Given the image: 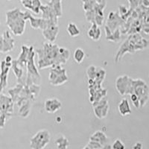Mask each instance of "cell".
<instances>
[{
    "mask_svg": "<svg viewBox=\"0 0 149 149\" xmlns=\"http://www.w3.org/2000/svg\"><path fill=\"white\" fill-rule=\"evenodd\" d=\"M54 144L57 146L58 149H67L70 146V142L63 135H59L56 138Z\"/></svg>",
    "mask_w": 149,
    "mask_h": 149,
    "instance_id": "cell-14",
    "label": "cell"
},
{
    "mask_svg": "<svg viewBox=\"0 0 149 149\" xmlns=\"http://www.w3.org/2000/svg\"><path fill=\"white\" fill-rule=\"evenodd\" d=\"M93 110L95 116L98 119H104L105 117H107L109 112V102L107 98H103L100 101L93 104Z\"/></svg>",
    "mask_w": 149,
    "mask_h": 149,
    "instance_id": "cell-8",
    "label": "cell"
},
{
    "mask_svg": "<svg viewBox=\"0 0 149 149\" xmlns=\"http://www.w3.org/2000/svg\"><path fill=\"white\" fill-rule=\"evenodd\" d=\"M5 62H6V63H10V62H11V61H12L11 57H10V55L7 56V57H6V58H5Z\"/></svg>",
    "mask_w": 149,
    "mask_h": 149,
    "instance_id": "cell-23",
    "label": "cell"
},
{
    "mask_svg": "<svg viewBox=\"0 0 149 149\" xmlns=\"http://www.w3.org/2000/svg\"><path fill=\"white\" fill-rule=\"evenodd\" d=\"M132 149H142V143L140 142H136L135 144L133 146Z\"/></svg>",
    "mask_w": 149,
    "mask_h": 149,
    "instance_id": "cell-22",
    "label": "cell"
},
{
    "mask_svg": "<svg viewBox=\"0 0 149 149\" xmlns=\"http://www.w3.org/2000/svg\"><path fill=\"white\" fill-rule=\"evenodd\" d=\"M42 36L48 42H53L56 40L59 33V27L58 24L52 22L46 29L42 30Z\"/></svg>",
    "mask_w": 149,
    "mask_h": 149,
    "instance_id": "cell-9",
    "label": "cell"
},
{
    "mask_svg": "<svg viewBox=\"0 0 149 149\" xmlns=\"http://www.w3.org/2000/svg\"><path fill=\"white\" fill-rule=\"evenodd\" d=\"M41 8V3L40 0H32V4H31V10L34 13L38 14L40 13Z\"/></svg>",
    "mask_w": 149,
    "mask_h": 149,
    "instance_id": "cell-18",
    "label": "cell"
},
{
    "mask_svg": "<svg viewBox=\"0 0 149 149\" xmlns=\"http://www.w3.org/2000/svg\"><path fill=\"white\" fill-rule=\"evenodd\" d=\"M83 149H90V148L88 147V146H85V147H84V148H83Z\"/></svg>",
    "mask_w": 149,
    "mask_h": 149,
    "instance_id": "cell-25",
    "label": "cell"
},
{
    "mask_svg": "<svg viewBox=\"0 0 149 149\" xmlns=\"http://www.w3.org/2000/svg\"><path fill=\"white\" fill-rule=\"evenodd\" d=\"M49 83L53 86H61L68 81L66 70L61 67V65L52 66L49 71Z\"/></svg>",
    "mask_w": 149,
    "mask_h": 149,
    "instance_id": "cell-4",
    "label": "cell"
},
{
    "mask_svg": "<svg viewBox=\"0 0 149 149\" xmlns=\"http://www.w3.org/2000/svg\"><path fill=\"white\" fill-rule=\"evenodd\" d=\"M112 148L113 149H125V146L122 142V140L117 139L113 142L112 145Z\"/></svg>",
    "mask_w": 149,
    "mask_h": 149,
    "instance_id": "cell-19",
    "label": "cell"
},
{
    "mask_svg": "<svg viewBox=\"0 0 149 149\" xmlns=\"http://www.w3.org/2000/svg\"><path fill=\"white\" fill-rule=\"evenodd\" d=\"M62 107V102L57 98H48L44 102V109L49 113H54Z\"/></svg>",
    "mask_w": 149,
    "mask_h": 149,
    "instance_id": "cell-10",
    "label": "cell"
},
{
    "mask_svg": "<svg viewBox=\"0 0 149 149\" xmlns=\"http://www.w3.org/2000/svg\"><path fill=\"white\" fill-rule=\"evenodd\" d=\"M85 56H86V54H85L84 51L81 48H77L74 52V54H73V58H74V61L76 62L77 63L80 64L83 62V61L84 60Z\"/></svg>",
    "mask_w": 149,
    "mask_h": 149,
    "instance_id": "cell-15",
    "label": "cell"
},
{
    "mask_svg": "<svg viewBox=\"0 0 149 149\" xmlns=\"http://www.w3.org/2000/svg\"><path fill=\"white\" fill-rule=\"evenodd\" d=\"M87 35L93 40H99L102 36V31H101L99 26H98L95 22H93L92 26L87 31Z\"/></svg>",
    "mask_w": 149,
    "mask_h": 149,
    "instance_id": "cell-12",
    "label": "cell"
},
{
    "mask_svg": "<svg viewBox=\"0 0 149 149\" xmlns=\"http://www.w3.org/2000/svg\"><path fill=\"white\" fill-rule=\"evenodd\" d=\"M87 146H88L90 149H101L103 147V146H102V144H100V143L92 140H90V142H89L88 144H87Z\"/></svg>",
    "mask_w": 149,
    "mask_h": 149,
    "instance_id": "cell-21",
    "label": "cell"
},
{
    "mask_svg": "<svg viewBox=\"0 0 149 149\" xmlns=\"http://www.w3.org/2000/svg\"><path fill=\"white\" fill-rule=\"evenodd\" d=\"M97 70L98 68L95 67V66L91 65L86 69V75L88 78V81H94L96 78V74H97Z\"/></svg>",
    "mask_w": 149,
    "mask_h": 149,
    "instance_id": "cell-17",
    "label": "cell"
},
{
    "mask_svg": "<svg viewBox=\"0 0 149 149\" xmlns=\"http://www.w3.org/2000/svg\"><path fill=\"white\" fill-rule=\"evenodd\" d=\"M130 100L132 102L133 104H134V107L136 108H139L140 107V102H139V98L136 95L135 93H132V94H130Z\"/></svg>",
    "mask_w": 149,
    "mask_h": 149,
    "instance_id": "cell-20",
    "label": "cell"
},
{
    "mask_svg": "<svg viewBox=\"0 0 149 149\" xmlns=\"http://www.w3.org/2000/svg\"><path fill=\"white\" fill-rule=\"evenodd\" d=\"M90 140L95 141V142H98V143H100L104 146V145L108 144L109 138L107 137V136L103 131L97 130L94 134L90 136Z\"/></svg>",
    "mask_w": 149,
    "mask_h": 149,
    "instance_id": "cell-11",
    "label": "cell"
},
{
    "mask_svg": "<svg viewBox=\"0 0 149 149\" xmlns=\"http://www.w3.org/2000/svg\"><path fill=\"white\" fill-rule=\"evenodd\" d=\"M101 149H113V148H112V146H110V145L109 144H106L104 145V146Z\"/></svg>",
    "mask_w": 149,
    "mask_h": 149,
    "instance_id": "cell-24",
    "label": "cell"
},
{
    "mask_svg": "<svg viewBox=\"0 0 149 149\" xmlns=\"http://www.w3.org/2000/svg\"><path fill=\"white\" fill-rule=\"evenodd\" d=\"M51 135L46 129L39 130L30 139L31 149H43L50 142Z\"/></svg>",
    "mask_w": 149,
    "mask_h": 149,
    "instance_id": "cell-6",
    "label": "cell"
},
{
    "mask_svg": "<svg viewBox=\"0 0 149 149\" xmlns=\"http://www.w3.org/2000/svg\"><path fill=\"white\" fill-rule=\"evenodd\" d=\"M35 52L38 55L37 66L40 70L65 64L70 57L69 49L59 47L58 45L48 41L43 43L42 48L37 49Z\"/></svg>",
    "mask_w": 149,
    "mask_h": 149,
    "instance_id": "cell-1",
    "label": "cell"
},
{
    "mask_svg": "<svg viewBox=\"0 0 149 149\" xmlns=\"http://www.w3.org/2000/svg\"><path fill=\"white\" fill-rule=\"evenodd\" d=\"M66 31H67L69 35L72 37H78L80 34V32H81L78 26L74 23H73V22H70V23L68 24Z\"/></svg>",
    "mask_w": 149,
    "mask_h": 149,
    "instance_id": "cell-16",
    "label": "cell"
},
{
    "mask_svg": "<svg viewBox=\"0 0 149 149\" xmlns=\"http://www.w3.org/2000/svg\"><path fill=\"white\" fill-rule=\"evenodd\" d=\"M34 47L31 46L29 51V58H28L27 66H28V79L27 84L31 82V84L34 83L36 84H39L40 81V75L37 70V67L34 63Z\"/></svg>",
    "mask_w": 149,
    "mask_h": 149,
    "instance_id": "cell-3",
    "label": "cell"
},
{
    "mask_svg": "<svg viewBox=\"0 0 149 149\" xmlns=\"http://www.w3.org/2000/svg\"><path fill=\"white\" fill-rule=\"evenodd\" d=\"M133 78L124 74L119 76L116 80V89L119 95H130L134 93V84H133Z\"/></svg>",
    "mask_w": 149,
    "mask_h": 149,
    "instance_id": "cell-7",
    "label": "cell"
},
{
    "mask_svg": "<svg viewBox=\"0 0 149 149\" xmlns=\"http://www.w3.org/2000/svg\"><path fill=\"white\" fill-rule=\"evenodd\" d=\"M134 93L137 95L140 102V107H144L149 98V87L142 79H134Z\"/></svg>",
    "mask_w": 149,
    "mask_h": 149,
    "instance_id": "cell-5",
    "label": "cell"
},
{
    "mask_svg": "<svg viewBox=\"0 0 149 149\" xmlns=\"http://www.w3.org/2000/svg\"><path fill=\"white\" fill-rule=\"evenodd\" d=\"M7 13V24L15 35H22L26 27L25 13H22L18 9Z\"/></svg>",
    "mask_w": 149,
    "mask_h": 149,
    "instance_id": "cell-2",
    "label": "cell"
},
{
    "mask_svg": "<svg viewBox=\"0 0 149 149\" xmlns=\"http://www.w3.org/2000/svg\"><path fill=\"white\" fill-rule=\"evenodd\" d=\"M8 1H10V0H8Z\"/></svg>",
    "mask_w": 149,
    "mask_h": 149,
    "instance_id": "cell-26",
    "label": "cell"
},
{
    "mask_svg": "<svg viewBox=\"0 0 149 149\" xmlns=\"http://www.w3.org/2000/svg\"><path fill=\"white\" fill-rule=\"evenodd\" d=\"M118 110H119V113L122 116H126L130 114H131L132 111L130 109V103L129 101L127 98H123L122 101L119 103L118 105Z\"/></svg>",
    "mask_w": 149,
    "mask_h": 149,
    "instance_id": "cell-13",
    "label": "cell"
}]
</instances>
